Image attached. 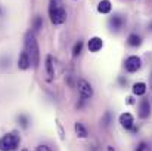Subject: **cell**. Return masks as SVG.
Masks as SVG:
<instances>
[{"instance_id":"2","label":"cell","mask_w":152,"mask_h":151,"mask_svg":"<svg viewBox=\"0 0 152 151\" xmlns=\"http://www.w3.org/2000/svg\"><path fill=\"white\" fill-rule=\"evenodd\" d=\"M49 16H50L52 24L59 25L64 24L66 19V10L62 4V0H50L49 4Z\"/></svg>"},{"instance_id":"13","label":"cell","mask_w":152,"mask_h":151,"mask_svg":"<svg viewBox=\"0 0 152 151\" xmlns=\"http://www.w3.org/2000/svg\"><path fill=\"white\" fill-rule=\"evenodd\" d=\"M146 89H148V88H146V85H145L143 82H139V83H134V85H133V94L137 95V96L145 95Z\"/></svg>"},{"instance_id":"19","label":"cell","mask_w":152,"mask_h":151,"mask_svg":"<svg viewBox=\"0 0 152 151\" xmlns=\"http://www.w3.org/2000/svg\"><path fill=\"white\" fill-rule=\"evenodd\" d=\"M146 150H148V144H146L145 141H142V142L137 144V147H136L134 151H146Z\"/></svg>"},{"instance_id":"26","label":"cell","mask_w":152,"mask_h":151,"mask_svg":"<svg viewBox=\"0 0 152 151\" xmlns=\"http://www.w3.org/2000/svg\"><path fill=\"white\" fill-rule=\"evenodd\" d=\"M21 151H28V150H27V148H22V150H21Z\"/></svg>"},{"instance_id":"5","label":"cell","mask_w":152,"mask_h":151,"mask_svg":"<svg viewBox=\"0 0 152 151\" xmlns=\"http://www.w3.org/2000/svg\"><path fill=\"white\" fill-rule=\"evenodd\" d=\"M124 67H126V70H127L129 73H136V71L142 67V61H140V58H139V56L132 55V56H129V58L126 59Z\"/></svg>"},{"instance_id":"20","label":"cell","mask_w":152,"mask_h":151,"mask_svg":"<svg viewBox=\"0 0 152 151\" xmlns=\"http://www.w3.org/2000/svg\"><path fill=\"white\" fill-rule=\"evenodd\" d=\"M34 151H52V148L49 147V145H46V144H40V145L36 147V150Z\"/></svg>"},{"instance_id":"6","label":"cell","mask_w":152,"mask_h":151,"mask_svg":"<svg viewBox=\"0 0 152 151\" xmlns=\"http://www.w3.org/2000/svg\"><path fill=\"white\" fill-rule=\"evenodd\" d=\"M118 120H120L121 127H124L126 130H130V129L134 126V117H133L130 113H123Z\"/></svg>"},{"instance_id":"11","label":"cell","mask_w":152,"mask_h":151,"mask_svg":"<svg viewBox=\"0 0 152 151\" xmlns=\"http://www.w3.org/2000/svg\"><path fill=\"white\" fill-rule=\"evenodd\" d=\"M46 73H48V80L52 82L55 77V68H53V58L52 55L46 56Z\"/></svg>"},{"instance_id":"10","label":"cell","mask_w":152,"mask_h":151,"mask_svg":"<svg viewBox=\"0 0 152 151\" xmlns=\"http://www.w3.org/2000/svg\"><path fill=\"white\" fill-rule=\"evenodd\" d=\"M87 46H89V50H90V52H99V50L102 49V46H103V42H102L101 37H92V39L89 40Z\"/></svg>"},{"instance_id":"9","label":"cell","mask_w":152,"mask_h":151,"mask_svg":"<svg viewBox=\"0 0 152 151\" xmlns=\"http://www.w3.org/2000/svg\"><path fill=\"white\" fill-rule=\"evenodd\" d=\"M74 132H75V135H77L78 138H81V139H86V138L89 136V130H87L86 126H84L83 123H80V122H75V123H74Z\"/></svg>"},{"instance_id":"21","label":"cell","mask_w":152,"mask_h":151,"mask_svg":"<svg viewBox=\"0 0 152 151\" xmlns=\"http://www.w3.org/2000/svg\"><path fill=\"white\" fill-rule=\"evenodd\" d=\"M109 119H111V116H109V113H106V114H105V119L102 120L105 126H108V124H109Z\"/></svg>"},{"instance_id":"24","label":"cell","mask_w":152,"mask_h":151,"mask_svg":"<svg viewBox=\"0 0 152 151\" xmlns=\"http://www.w3.org/2000/svg\"><path fill=\"white\" fill-rule=\"evenodd\" d=\"M106 151H115V150H114V147H112V145H108V148H106Z\"/></svg>"},{"instance_id":"3","label":"cell","mask_w":152,"mask_h":151,"mask_svg":"<svg viewBox=\"0 0 152 151\" xmlns=\"http://www.w3.org/2000/svg\"><path fill=\"white\" fill-rule=\"evenodd\" d=\"M19 142H21V136L16 132L4 133L0 138V151H15L19 147Z\"/></svg>"},{"instance_id":"12","label":"cell","mask_w":152,"mask_h":151,"mask_svg":"<svg viewBox=\"0 0 152 151\" xmlns=\"http://www.w3.org/2000/svg\"><path fill=\"white\" fill-rule=\"evenodd\" d=\"M109 25H111V28H112L114 31H118V30H121L123 25H124V18H121V16H112V18L109 19Z\"/></svg>"},{"instance_id":"18","label":"cell","mask_w":152,"mask_h":151,"mask_svg":"<svg viewBox=\"0 0 152 151\" xmlns=\"http://www.w3.org/2000/svg\"><path fill=\"white\" fill-rule=\"evenodd\" d=\"M18 122L21 123V126L25 129V127H28V117L27 116H24V114H21L19 117H18Z\"/></svg>"},{"instance_id":"14","label":"cell","mask_w":152,"mask_h":151,"mask_svg":"<svg viewBox=\"0 0 152 151\" xmlns=\"http://www.w3.org/2000/svg\"><path fill=\"white\" fill-rule=\"evenodd\" d=\"M127 43L130 45V46H133V48H137V46H140L142 45V39H140V36H137V34H130L129 36V39H127Z\"/></svg>"},{"instance_id":"23","label":"cell","mask_w":152,"mask_h":151,"mask_svg":"<svg viewBox=\"0 0 152 151\" xmlns=\"http://www.w3.org/2000/svg\"><path fill=\"white\" fill-rule=\"evenodd\" d=\"M126 102H127V104H133V98H132V96H129V98H127V101H126Z\"/></svg>"},{"instance_id":"16","label":"cell","mask_w":152,"mask_h":151,"mask_svg":"<svg viewBox=\"0 0 152 151\" xmlns=\"http://www.w3.org/2000/svg\"><path fill=\"white\" fill-rule=\"evenodd\" d=\"M81 50H83V42L78 40V42L74 45V48H72V56H74V58L78 56V55L81 53Z\"/></svg>"},{"instance_id":"22","label":"cell","mask_w":152,"mask_h":151,"mask_svg":"<svg viewBox=\"0 0 152 151\" xmlns=\"http://www.w3.org/2000/svg\"><path fill=\"white\" fill-rule=\"evenodd\" d=\"M58 129H59V133H61V139H65V136H64V129H62V126L58 123Z\"/></svg>"},{"instance_id":"25","label":"cell","mask_w":152,"mask_h":151,"mask_svg":"<svg viewBox=\"0 0 152 151\" xmlns=\"http://www.w3.org/2000/svg\"><path fill=\"white\" fill-rule=\"evenodd\" d=\"M151 89H152V74H151Z\"/></svg>"},{"instance_id":"15","label":"cell","mask_w":152,"mask_h":151,"mask_svg":"<svg viewBox=\"0 0 152 151\" xmlns=\"http://www.w3.org/2000/svg\"><path fill=\"white\" fill-rule=\"evenodd\" d=\"M111 1L109 0H102L101 3L98 4V12H101V13H109L111 12Z\"/></svg>"},{"instance_id":"8","label":"cell","mask_w":152,"mask_h":151,"mask_svg":"<svg viewBox=\"0 0 152 151\" xmlns=\"http://www.w3.org/2000/svg\"><path fill=\"white\" fill-rule=\"evenodd\" d=\"M31 67V62H30V58L27 55V52H21L19 53V58H18V68L19 70H28Z\"/></svg>"},{"instance_id":"7","label":"cell","mask_w":152,"mask_h":151,"mask_svg":"<svg viewBox=\"0 0 152 151\" xmlns=\"http://www.w3.org/2000/svg\"><path fill=\"white\" fill-rule=\"evenodd\" d=\"M151 114V104L149 99H142L139 104V117L140 119H148Z\"/></svg>"},{"instance_id":"4","label":"cell","mask_w":152,"mask_h":151,"mask_svg":"<svg viewBox=\"0 0 152 151\" xmlns=\"http://www.w3.org/2000/svg\"><path fill=\"white\" fill-rule=\"evenodd\" d=\"M77 89H78V94H80V98L81 99L87 101L93 96V88H92V85L86 79H78Z\"/></svg>"},{"instance_id":"1","label":"cell","mask_w":152,"mask_h":151,"mask_svg":"<svg viewBox=\"0 0 152 151\" xmlns=\"http://www.w3.org/2000/svg\"><path fill=\"white\" fill-rule=\"evenodd\" d=\"M24 50L27 52V55L30 58L31 67L34 70H37L39 65H40V48H39L37 39L33 33H27L25 42H24Z\"/></svg>"},{"instance_id":"17","label":"cell","mask_w":152,"mask_h":151,"mask_svg":"<svg viewBox=\"0 0 152 151\" xmlns=\"http://www.w3.org/2000/svg\"><path fill=\"white\" fill-rule=\"evenodd\" d=\"M42 25H43V19H42L40 16H36V18H34V24H33L34 30H36V31H39V30L42 28Z\"/></svg>"}]
</instances>
